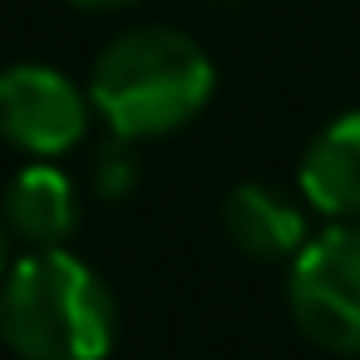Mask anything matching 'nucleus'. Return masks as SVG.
<instances>
[{"label": "nucleus", "instance_id": "7ed1b4c3", "mask_svg": "<svg viewBox=\"0 0 360 360\" xmlns=\"http://www.w3.org/2000/svg\"><path fill=\"white\" fill-rule=\"evenodd\" d=\"M286 301L296 330L330 350L360 355V227L335 222L291 257Z\"/></svg>", "mask_w": 360, "mask_h": 360}, {"label": "nucleus", "instance_id": "1a4fd4ad", "mask_svg": "<svg viewBox=\"0 0 360 360\" xmlns=\"http://www.w3.org/2000/svg\"><path fill=\"white\" fill-rule=\"evenodd\" d=\"M79 11H114V6H129V0H70Z\"/></svg>", "mask_w": 360, "mask_h": 360}, {"label": "nucleus", "instance_id": "f03ea898", "mask_svg": "<svg viewBox=\"0 0 360 360\" xmlns=\"http://www.w3.org/2000/svg\"><path fill=\"white\" fill-rule=\"evenodd\" d=\"M212 60L183 30L143 25L109 40L89 75V104L119 143L163 139L193 124L212 99Z\"/></svg>", "mask_w": 360, "mask_h": 360}, {"label": "nucleus", "instance_id": "6e6552de", "mask_svg": "<svg viewBox=\"0 0 360 360\" xmlns=\"http://www.w3.org/2000/svg\"><path fill=\"white\" fill-rule=\"evenodd\" d=\"M129 178H134V168L119 158V153H104V163H99V193H124L129 188Z\"/></svg>", "mask_w": 360, "mask_h": 360}, {"label": "nucleus", "instance_id": "0eeeda50", "mask_svg": "<svg viewBox=\"0 0 360 360\" xmlns=\"http://www.w3.org/2000/svg\"><path fill=\"white\" fill-rule=\"evenodd\" d=\"M0 217L6 227L25 242V247H65V237L75 232V183L50 168V163H30L6 183V198H0Z\"/></svg>", "mask_w": 360, "mask_h": 360}, {"label": "nucleus", "instance_id": "9d476101", "mask_svg": "<svg viewBox=\"0 0 360 360\" xmlns=\"http://www.w3.org/2000/svg\"><path fill=\"white\" fill-rule=\"evenodd\" d=\"M6 232L11 227H6V217H0V266H6Z\"/></svg>", "mask_w": 360, "mask_h": 360}, {"label": "nucleus", "instance_id": "39448f33", "mask_svg": "<svg viewBox=\"0 0 360 360\" xmlns=\"http://www.w3.org/2000/svg\"><path fill=\"white\" fill-rule=\"evenodd\" d=\"M301 193L316 212L350 222L360 217V109L330 119L301 153Z\"/></svg>", "mask_w": 360, "mask_h": 360}, {"label": "nucleus", "instance_id": "20e7f679", "mask_svg": "<svg viewBox=\"0 0 360 360\" xmlns=\"http://www.w3.org/2000/svg\"><path fill=\"white\" fill-rule=\"evenodd\" d=\"M89 94H79L75 79L50 65L0 70V139L20 153L55 158L75 148L89 129Z\"/></svg>", "mask_w": 360, "mask_h": 360}, {"label": "nucleus", "instance_id": "f257e3e1", "mask_svg": "<svg viewBox=\"0 0 360 360\" xmlns=\"http://www.w3.org/2000/svg\"><path fill=\"white\" fill-rule=\"evenodd\" d=\"M114 330V291L65 247L20 257L0 281V340L15 360H104Z\"/></svg>", "mask_w": 360, "mask_h": 360}, {"label": "nucleus", "instance_id": "423d86ee", "mask_svg": "<svg viewBox=\"0 0 360 360\" xmlns=\"http://www.w3.org/2000/svg\"><path fill=\"white\" fill-rule=\"evenodd\" d=\"M222 222H227V237L257 262L296 257L311 242L306 237V212L266 183H237L222 202Z\"/></svg>", "mask_w": 360, "mask_h": 360}]
</instances>
